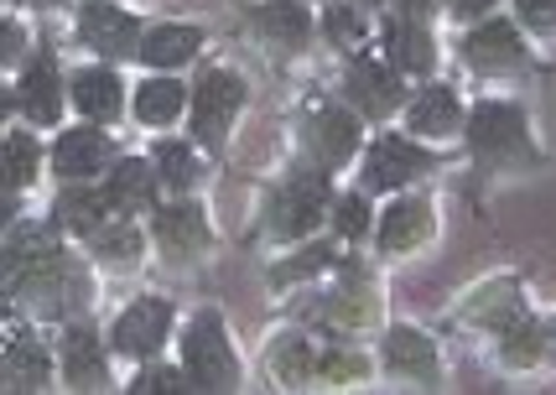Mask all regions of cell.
Wrapping results in <instances>:
<instances>
[{"label": "cell", "mask_w": 556, "mask_h": 395, "mask_svg": "<svg viewBox=\"0 0 556 395\" xmlns=\"http://www.w3.org/2000/svg\"><path fill=\"white\" fill-rule=\"evenodd\" d=\"M110 260H136V250H141V234L130 229V219H110V224H99L94 234H89Z\"/></svg>", "instance_id": "83f0119b"}, {"label": "cell", "mask_w": 556, "mask_h": 395, "mask_svg": "<svg viewBox=\"0 0 556 395\" xmlns=\"http://www.w3.org/2000/svg\"><path fill=\"white\" fill-rule=\"evenodd\" d=\"M276 374H281L287 385H307L313 374H323V359H317L302 339H287V344L276 348Z\"/></svg>", "instance_id": "4316f807"}, {"label": "cell", "mask_w": 556, "mask_h": 395, "mask_svg": "<svg viewBox=\"0 0 556 395\" xmlns=\"http://www.w3.org/2000/svg\"><path fill=\"white\" fill-rule=\"evenodd\" d=\"M412 5H427V0H412Z\"/></svg>", "instance_id": "74e56055"}, {"label": "cell", "mask_w": 556, "mask_h": 395, "mask_svg": "<svg viewBox=\"0 0 556 395\" xmlns=\"http://www.w3.org/2000/svg\"><path fill=\"white\" fill-rule=\"evenodd\" d=\"M182 365H188L193 391H235L240 370H235V354L224 344V322L214 313L193 318L188 339H182Z\"/></svg>", "instance_id": "6da1fadb"}, {"label": "cell", "mask_w": 556, "mask_h": 395, "mask_svg": "<svg viewBox=\"0 0 556 395\" xmlns=\"http://www.w3.org/2000/svg\"><path fill=\"white\" fill-rule=\"evenodd\" d=\"M333 224H339V234H364L369 229V208H364V197H339V208H333Z\"/></svg>", "instance_id": "1f68e13d"}, {"label": "cell", "mask_w": 556, "mask_h": 395, "mask_svg": "<svg viewBox=\"0 0 556 395\" xmlns=\"http://www.w3.org/2000/svg\"><path fill=\"white\" fill-rule=\"evenodd\" d=\"M110 162V141L99 136V130H68L63 141H58V151H52V167L63 177H94L99 167Z\"/></svg>", "instance_id": "4fadbf2b"}, {"label": "cell", "mask_w": 556, "mask_h": 395, "mask_svg": "<svg viewBox=\"0 0 556 395\" xmlns=\"http://www.w3.org/2000/svg\"><path fill=\"white\" fill-rule=\"evenodd\" d=\"M16 104L26 110V120H37V125H52V120H58L63 99H58V68H52V58H37V63H31V68L22 74Z\"/></svg>", "instance_id": "7c38bea8"}, {"label": "cell", "mask_w": 556, "mask_h": 395, "mask_svg": "<svg viewBox=\"0 0 556 395\" xmlns=\"http://www.w3.org/2000/svg\"><path fill=\"white\" fill-rule=\"evenodd\" d=\"M5 339H11L5 344V385L11 391H42L48 385V348L37 344L16 318L5 322Z\"/></svg>", "instance_id": "52a82bcc"}, {"label": "cell", "mask_w": 556, "mask_h": 395, "mask_svg": "<svg viewBox=\"0 0 556 395\" xmlns=\"http://www.w3.org/2000/svg\"><path fill=\"white\" fill-rule=\"evenodd\" d=\"M354 146H359V125H354V115H343V110H317L313 151L323 156V167H339V162H349V156H354Z\"/></svg>", "instance_id": "5bb4252c"}, {"label": "cell", "mask_w": 556, "mask_h": 395, "mask_svg": "<svg viewBox=\"0 0 556 395\" xmlns=\"http://www.w3.org/2000/svg\"><path fill=\"white\" fill-rule=\"evenodd\" d=\"M156 173H162V182H167V188H188V182H193L198 177V162H193V151L188 146H156Z\"/></svg>", "instance_id": "f1b7e54d"}, {"label": "cell", "mask_w": 556, "mask_h": 395, "mask_svg": "<svg viewBox=\"0 0 556 395\" xmlns=\"http://www.w3.org/2000/svg\"><path fill=\"white\" fill-rule=\"evenodd\" d=\"M167 328H172V307L162 296H141L130 302V313L115 322V348L121 354H136V359H151L156 348L167 344Z\"/></svg>", "instance_id": "277c9868"}, {"label": "cell", "mask_w": 556, "mask_h": 395, "mask_svg": "<svg viewBox=\"0 0 556 395\" xmlns=\"http://www.w3.org/2000/svg\"><path fill=\"white\" fill-rule=\"evenodd\" d=\"M386 365L406 380H437V348L432 339H421L412 328H395L386 339Z\"/></svg>", "instance_id": "9a60e30c"}, {"label": "cell", "mask_w": 556, "mask_h": 395, "mask_svg": "<svg viewBox=\"0 0 556 395\" xmlns=\"http://www.w3.org/2000/svg\"><path fill=\"white\" fill-rule=\"evenodd\" d=\"M63 380H68L73 391H99L110 380L104 359H99V344L89 333H68L63 339Z\"/></svg>", "instance_id": "ac0fdd59"}, {"label": "cell", "mask_w": 556, "mask_h": 395, "mask_svg": "<svg viewBox=\"0 0 556 395\" xmlns=\"http://www.w3.org/2000/svg\"><path fill=\"white\" fill-rule=\"evenodd\" d=\"M78 31H84L89 48L110 52V58H125V52L136 48V22H130L125 11H115V5H84Z\"/></svg>", "instance_id": "9c48e42d"}, {"label": "cell", "mask_w": 556, "mask_h": 395, "mask_svg": "<svg viewBox=\"0 0 556 395\" xmlns=\"http://www.w3.org/2000/svg\"><path fill=\"white\" fill-rule=\"evenodd\" d=\"M156 182H162V177H151L146 162H121L115 177H110V197H115V208H146Z\"/></svg>", "instance_id": "484cf974"}, {"label": "cell", "mask_w": 556, "mask_h": 395, "mask_svg": "<svg viewBox=\"0 0 556 395\" xmlns=\"http://www.w3.org/2000/svg\"><path fill=\"white\" fill-rule=\"evenodd\" d=\"M328 214V182L323 177H287L276 197H270V229L281 240H296L307 234L317 219Z\"/></svg>", "instance_id": "7a4b0ae2"}, {"label": "cell", "mask_w": 556, "mask_h": 395, "mask_svg": "<svg viewBox=\"0 0 556 395\" xmlns=\"http://www.w3.org/2000/svg\"><path fill=\"white\" fill-rule=\"evenodd\" d=\"M463 52H468V63L473 68H484V74H505V68H520V58H526V48H520V31L509 22H484L468 31V42H463Z\"/></svg>", "instance_id": "8992f818"}, {"label": "cell", "mask_w": 556, "mask_h": 395, "mask_svg": "<svg viewBox=\"0 0 556 395\" xmlns=\"http://www.w3.org/2000/svg\"><path fill=\"white\" fill-rule=\"evenodd\" d=\"M386 48L395 52V63L412 68V74H427V68H432V37H427V26L416 22V16H395V22L386 26Z\"/></svg>", "instance_id": "d6986e66"}, {"label": "cell", "mask_w": 556, "mask_h": 395, "mask_svg": "<svg viewBox=\"0 0 556 395\" xmlns=\"http://www.w3.org/2000/svg\"><path fill=\"white\" fill-rule=\"evenodd\" d=\"M182 84H172V78H151V84H141L136 89V115H141L146 125H167L182 115Z\"/></svg>", "instance_id": "cb8c5ba5"}, {"label": "cell", "mask_w": 556, "mask_h": 395, "mask_svg": "<svg viewBox=\"0 0 556 395\" xmlns=\"http://www.w3.org/2000/svg\"><path fill=\"white\" fill-rule=\"evenodd\" d=\"M328 37H333V42H343V48H359L364 26L354 22V11H328Z\"/></svg>", "instance_id": "e575fe53"}, {"label": "cell", "mask_w": 556, "mask_h": 395, "mask_svg": "<svg viewBox=\"0 0 556 395\" xmlns=\"http://www.w3.org/2000/svg\"><path fill=\"white\" fill-rule=\"evenodd\" d=\"M468 141L479 151H515L526 141V120L515 104H479L468 120Z\"/></svg>", "instance_id": "30bf717a"}, {"label": "cell", "mask_w": 556, "mask_h": 395, "mask_svg": "<svg viewBox=\"0 0 556 395\" xmlns=\"http://www.w3.org/2000/svg\"><path fill=\"white\" fill-rule=\"evenodd\" d=\"M31 167H37V141L31 136H5V177H11V188H26Z\"/></svg>", "instance_id": "f546056e"}, {"label": "cell", "mask_w": 556, "mask_h": 395, "mask_svg": "<svg viewBox=\"0 0 556 395\" xmlns=\"http://www.w3.org/2000/svg\"><path fill=\"white\" fill-rule=\"evenodd\" d=\"M453 5H458V16H479V11H489L494 0H453Z\"/></svg>", "instance_id": "8d00e7d4"}, {"label": "cell", "mask_w": 556, "mask_h": 395, "mask_svg": "<svg viewBox=\"0 0 556 395\" xmlns=\"http://www.w3.org/2000/svg\"><path fill=\"white\" fill-rule=\"evenodd\" d=\"M261 31H270L281 48H296V42H307L313 22H307V11L296 0H266L261 5Z\"/></svg>", "instance_id": "d4e9b609"}, {"label": "cell", "mask_w": 556, "mask_h": 395, "mask_svg": "<svg viewBox=\"0 0 556 395\" xmlns=\"http://www.w3.org/2000/svg\"><path fill=\"white\" fill-rule=\"evenodd\" d=\"M130 391L136 395H162V391H193V385H182V374H172V370H146Z\"/></svg>", "instance_id": "836d02e7"}, {"label": "cell", "mask_w": 556, "mask_h": 395, "mask_svg": "<svg viewBox=\"0 0 556 395\" xmlns=\"http://www.w3.org/2000/svg\"><path fill=\"white\" fill-rule=\"evenodd\" d=\"M349 94L364 115H390L401 104V78H395V68H380L375 58H359L349 68Z\"/></svg>", "instance_id": "ba28073f"}, {"label": "cell", "mask_w": 556, "mask_h": 395, "mask_svg": "<svg viewBox=\"0 0 556 395\" xmlns=\"http://www.w3.org/2000/svg\"><path fill=\"white\" fill-rule=\"evenodd\" d=\"M520 5V22L541 26V31H556V0H515Z\"/></svg>", "instance_id": "d590c367"}, {"label": "cell", "mask_w": 556, "mask_h": 395, "mask_svg": "<svg viewBox=\"0 0 556 395\" xmlns=\"http://www.w3.org/2000/svg\"><path fill=\"white\" fill-rule=\"evenodd\" d=\"M427 229H432V208L421 197H401L380 219V250H412L427 240Z\"/></svg>", "instance_id": "2e32d148"}, {"label": "cell", "mask_w": 556, "mask_h": 395, "mask_svg": "<svg viewBox=\"0 0 556 395\" xmlns=\"http://www.w3.org/2000/svg\"><path fill=\"white\" fill-rule=\"evenodd\" d=\"M432 167V156L421 146H412L406 136H380L375 151H369V162H364V182L369 188H401L406 177L427 173Z\"/></svg>", "instance_id": "5b68a950"}, {"label": "cell", "mask_w": 556, "mask_h": 395, "mask_svg": "<svg viewBox=\"0 0 556 395\" xmlns=\"http://www.w3.org/2000/svg\"><path fill=\"white\" fill-rule=\"evenodd\" d=\"M52 255H63V250H58V234L48 224H16L5 234V271H26V266L52 260Z\"/></svg>", "instance_id": "ffe728a7"}, {"label": "cell", "mask_w": 556, "mask_h": 395, "mask_svg": "<svg viewBox=\"0 0 556 395\" xmlns=\"http://www.w3.org/2000/svg\"><path fill=\"white\" fill-rule=\"evenodd\" d=\"M156 245L167 250L172 260H182V255H198V250L208 245V224H203V214H198L193 203L162 208V214H156Z\"/></svg>", "instance_id": "8fae6325"}, {"label": "cell", "mask_w": 556, "mask_h": 395, "mask_svg": "<svg viewBox=\"0 0 556 395\" xmlns=\"http://www.w3.org/2000/svg\"><path fill=\"white\" fill-rule=\"evenodd\" d=\"M328 260H333V250H328V245H313V250H302V255H296L291 266H281V271H276V281H296V276H313V271H323Z\"/></svg>", "instance_id": "d6a6232c"}, {"label": "cell", "mask_w": 556, "mask_h": 395, "mask_svg": "<svg viewBox=\"0 0 556 395\" xmlns=\"http://www.w3.org/2000/svg\"><path fill=\"white\" fill-rule=\"evenodd\" d=\"M500 339H505V359H509V365H531L535 354H541V333H535V322H531V318L509 322Z\"/></svg>", "instance_id": "4dcf8cb0"}, {"label": "cell", "mask_w": 556, "mask_h": 395, "mask_svg": "<svg viewBox=\"0 0 556 395\" xmlns=\"http://www.w3.org/2000/svg\"><path fill=\"white\" fill-rule=\"evenodd\" d=\"M198 52V31L193 26H156L151 37L141 42V58L151 68H177Z\"/></svg>", "instance_id": "7402d4cb"}, {"label": "cell", "mask_w": 556, "mask_h": 395, "mask_svg": "<svg viewBox=\"0 0 556 395\" xmlns=\"http://www.w3.org/2000/svg\"><path fill=\"white\" fill-rule=\"evenodd\" d=\"M240 104H244L240 78L224 74V68H208V74L198 78V89H193V130L214 146L218 136L229 130V120L240 115Z\"/></svg>", "instance_id": "3957f363"}, {"label": "cell", "mask_w": 556, "mask_h": 395, "mask_svg": "<svg viewBox=\"0 0 556 395\" xmlns=\"http://www.w3.org/2000/svg\"><path fill=\"white\" fill-rule=\"evenodd\" d=\"M110 208H115V197L110 193H84V188H73V193L58 197V219L78 229V234H94L99 224H110Z\"/></svg>", "instance_id": "603a6c76"}, {"label": "cell", "mask_w": 556, "mask_h": 395, "mask_svg": "<svg viewBox=\"0 0 556 395\" xmlns=\"http://www.w3.org/2000/svg\"><path fill=\"white\" fill-rule=\"evenodd\" d=\"M412 130L416 136H453L458 130V99H453V89H421L412 104Z\"/></svg>", "instance_id": "44dd1931"}, {"label": "cell", "mask_w": 556, "mask_h": 395, "mask_svg": "<svg viewBox=\"0 0 556 395\" xmlns=\"http://www.w3.org/2000/svg\"><path fill=\"white\" fill-rule=\"evenodd\" d=\"M73 104H78L89 120L121 115V78L110 74V68H84V74L73 78Z\"/></svg>", "instance_id": "e0dca14e"}, {"label": "cell", "mask_w": 556, "mask_h": 395, "mask_svg": "<svg viewBox=\"0 0 556 395\" xmlns=\"http://www.w3.org/2000/svg\"><path fill=\"white\" fill-rule=\"evenodd\" d=\"M31 5H42V0H31Z\"/></svg>", "instance_id": "f35d334b"}]
</instances>
